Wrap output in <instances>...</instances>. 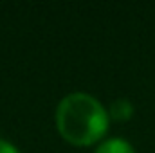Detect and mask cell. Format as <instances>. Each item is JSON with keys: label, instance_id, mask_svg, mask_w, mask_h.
Segmentation results:
<instances>
[{"label": "cell", "instance_id": "3957f363", "mask_svg": "<svg viewBox=\"0 0 155 153\" xmlns=\"http://www.w3.org/2000/svg\"><path fill=\"white\" fill-rule=\"evenodd\" d=\"M134 112V106L128 99H116L110 106V115L116 119V121H126L132 117Z\"/></svg>", "mask_w": 155, "mask_h": 153}, {"label": "cell", "instance_id": "7a4b0ae2", "mask_svg": "<svg viewBox=\"0 0 155 153\" xmlns=\"http://www.w3.org/2000/svg\"><path fill=\"white\" fill-rule=\"evenodd\" d=\"M96 153H135V151L124 139H108L103 144H99Z\"/></svg>", "mask_w": 155, "mask_h": 153}, {"label": "cell", "instance_id": "277c9868", "mask_svg": "<svg viewBox=\"0 0 155 153\" xmlns=\"http://www.w3.org/2000/svg\"><path fill=\"white\" fill-rule=\"evenodd\" d=\"M0 153H20V151H18V148L15 144H11L9 141L0 137Z\"/></svg>", "mask_w": 155, "mask_h": 153}, {"label": "cell", "instance_id": "6da1fadb", "mask_svg": "<svg viewBox=\"0 0 155 153\" xmlns=\"http://www.w3.org/2000/svg\"><path fill=\"white\" fill-rule=\"evenodd\" d=\"M56 124L69 142L87 146L105 135L108 128V115L96 97L85 92H74L60 101Z\"/></svg>", "mask_w": 155, "mask_h": 153}]
</instances>
